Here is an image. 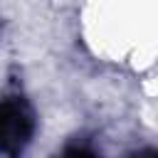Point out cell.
I'll return each instance as SVG.
<instances>
[{
  "label": "cell",
  "instance_id": "obj_2",
  "mask_svg": "<svg viewBox=\"0 0 158 158\" xmlns=\"http://www.w3.org/2000/svg\"><path fill=\"white\" fill-rule=\"evenodd\" d=\"M62 158H96L91 151H86V148H69Z\"/></svg>",
  "mask_w": 158,
  "mask_h": 158
},
{
  "label": "cell",
  "instance_id": "obj_1",
  "mask_svg": "<svg viewBox=\"0 0 158 158\" xmlns=\"http://www.w3.org/2000/svg\"><path fill=\"white\" fill-rule=\"evenodd\" d=\"M35 133V114L30 104L20 96L5 99L0 104V151L7 156H20Z\"/></svg>",
  "mask_w": 158,
  "mask_h": 158
},
{
  "label": "cell",
  "instance_id": "obj_3",
  "mask_svg": "<svg viewBox=\"0 0 158 158\" xmlns=\"http://www.w3.org/2000/svg\"><path fill=\"white\" fill-rule=\"evenodd\" d=\"M133 158H158V151H156V148H146V151L136 153Z\"/></svg>",
  "mask_w": 158,
  "mask_h": 158
}]
</instances>
